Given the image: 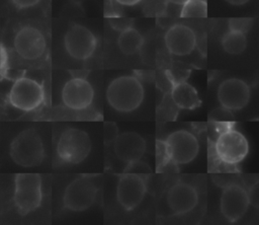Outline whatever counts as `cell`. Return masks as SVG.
<instances>
[{
    "label": "cell",
    "instance_id": "cell-1",
    "mask_svg": "<svg viewBox=\"0 0 259 225\" xmlns=\"http://www.w3.org/2000/svg\"><path fill=\"white\" fill-rule=\"evenodd\" d=\"M199 152L197 138L187 130H177L163 141H157L159 165H184L193 161Z\"/></svg>",
    "mask_w": 259,
    "mask_h": 225
},
{
    "label": "cell",
    "instance_id": "cell-2",
    "mask_svg": "<svg viewBox=\"0 0 259 225\" xmlns=\"http://www.w3.org/2000/svg\"><path fill=\"white\" fill-rule=\"evenodd\" d=\"M144 97V86L133 75H122L113 79L106 89L107 102L119 113L134 111L142 104Z\"/></svg>",
    "mask_w": 259,
    "mask_h": 225
},
{
    "label": "cell",
    "instance_id": "cell-3",
    "mask_svg": "<svg viewBox=\"0 0 259 225\" xmlns=\"http://www.w3.org/2000/svg\"><path fill=\"white\" fill-rule=\"evenodd\" d=\"M9 154L13 162L19 166H37L45 158L42 140L35 130L26 129L12 140Z\"/></svg>",
    "mask_w": 259,
    "mask_h": 225
},
{
    "label": "cell",
    "instance_id": "cell-4",
    "mask_svg": "<svg viewBox=\"0 0 259 225\" xmlns=\"http://www.w3.org/2000/svg\"><path fill=\"white\" fill-rule=\"evenodd\" d=\"M41 178L37 173H17L14 178L13 203L24 216L36 210L41 203Z\"/></svg>",
    "mask_w": 259,
    "mask_h": 225
},
{
    "label": "cell",
    "instance_id": "cell-5",
    "mask_svg": "<svg viewBox=\"0 0 259 225\" xmlns=\"http://www.w3.org/2000/svg\"><path fill=\"white\" fill-rule=\"evenodd\" d=\"M213 148L217 158L225 165H237L249 153L247 138L232 127H227L220 132Z\"/></svg>",
    "mask_w": 259,
    "mask_h": 225
},
{
    "label": "cell",
    "instance_id": "cell-6",
    "mask_svg": "<svg viewBox=\"0 0 259 225\" xmlns=\"http://www.w3.org/2000/svg\"><path fill=\"white\" fill-rule=\"evenodd\" d=\"M91 147L90 137L85 131L69 128L59 138L57 156L63 163L78 164L89 155Z\"/></svg>",
    "mask_w": 259,
    "mask_h": 225
},
{
    "label": "cell",
    "instance_id": "cell-7",
    "mask_svg": "<svg viewBox=\"0 0 259 225\" xmlns=\"http://www.w3.org/2000/svg\"><path fill=\"white\" fill-rule=\"evenodd\" d=\"M44 99L45 91L42 85L28 77L16 79L8 95L10 104L22 111H30L37 108Z\"/></svg>",
    "mask_w": 259,
    "mask_h": 225
},
{
    "label": "cell",
    "instance_id": "cell-8",
    "mask_svg": "<svg viewBox=\"0 0 259 225\" xmlns=\"http://www.w3.org/2000/svg\"><path fill=\"white\" fill-rule=\"evenodd\" d=\"M96 196L95 183L87 176H79L67 185L63 195V205L69 211L82 212L94 204Z\"/></svg>",
    "mask_w": 259,
    "mask_h": 225
},
{
    "label": "cell",
    "instance_id": "cell-9",
    "mask_svg": "<svg viewBox=\"0 0 259 225\" xmlns=\"http://www.w3.org/2000/svg\"><path fill=\"white\" fill-rule=\"evenodd\" d=\"M64 45L67 53L73 59L84 61L89 59L95 52L97 40L89 28L82 24L74 23L65 33Z\"/></svg>",
    "mask_w": 259,
    "mask_h": 225
},
{
    "label": "cell",
    "instance_id": "cell-10",
    "mask_svg": "<svg viewBox=\"0 0 259 225\" xmlns=\"http://www.w3.org/2000/svg\"><path fill=\"white\" fill-rule=\"evenodd\" d=\"M250 206L248 192L238 183H231L224 188L220 199V210L226 220L237 222L244 217Z\"/></svg>",
    "mask_w": 259,
    "mask_h": 225
},
{
    "label": "cell",
    "instance_id": "cell-11",
    "mask_svg": "<svg viewBox=\"0 0 259 225\" xmlns=\"http://www.w3.org/2000/svg\"><path fill=\"white\" fill-rule=\"evenodd\" d=\"M147 184L139 173L124 172L116 184V200L125 211L135 210L144 200Z\"/></svg>",
    "mask_w": 259,
    "mask_h": 225
},
{
    "label": "cell",
    "instance_id": "cell-12",
    "mask_svg": "<svg viewBox=\"0 0 259 225\" xmlns=\"http://www.w3.org/2000/svg\"><path fill=\"white\" fill-rule=\"evenodd\" d=\"M13 47L19 57L27 61H34L44 55L47 43L39 29L31 25H25L15 33Z\"/></svg>",
    "mask_w": 259,
    "mask_h": 225
},
{
    "label": "cell",
    "instance_id": "cell-13",
    "mask_svg": "<svg viewBox=\"0 0 259 225\" xmlns=\"http://www.w3.org/2000/svg\"><path fill=\"white\" fill-rule=\"evenodd\" d=\"M218 99L226 110H240L244 108L251 97L249 85L239 78H228L218 87Z\"/></svg>",
    "mask_w": 259,
    "mask_h": 225
},
{
    "label": "cell",
    "instance_id": "cell-14",
    "mask_svg": "<svg viewBox=\"0 0 259 225\" xmlns=\"http://www.w3.org/2000/svg\"><path fill=\"white\" fill-rule=\"evenodd\" d=\"M94 98L92 85L82 77H74L67 81L62 89V101L73 110L88 108Z\"/></svg>",
    "mask_w": 259,
    "mask_h": 225
},
{
    "label": "cell",
    "instance_id": "cell-15",
    "mask_svg": "<svg viewBox=\"0 0 259 225\" xmlns=\"http://www.w3.org/2000/svg\"><path fill=\"white\" fill-rule=\"evenodd\" d=\"M164 43L172 55L186 56L194 51L196 47V35L191 27L176 23L166 30Z\"/></svg>",
    "mask_w": 259,
    "mask_h": 225
},
{
    "label": "cell",
    "instance_id": "cell-16",
    "mask_svg": "<svg viewBox=\"0 0 259 225\" xmlns=\"http://www.w3.org/2000/svg\"><path fill=\"white\" fill-rule=\"evenodd\" d=\"M167 206L174 215L191 212L198 203L196 189L187 182H177L170 186L166 195Z\"/></svg>",
    "mask_w": 259,
    "mask_h": 225
},
{
    "label": "cell",
    "instance_id": "cell-17",
    "mask_svg": "<svg viewBox=\"0 0 259 225\" xmlns=\"http://www.w3.org/2000/svg\"><path fill=\"white\" fill-rule=\"evenodd\" d=\"M146 148L145 139L137 132L118 134L113 141L114 154L125 164L140 160L145 154Z\"/></svg>",
    "mask_w": 259,
    "mask_h": 225
},
{
    "label": "cell",
    "instance_id": "cell-18",
    "mask_svg": "<svg viewBox=\"0 0 259 225\" xmlns=\"http://www.w3.org/2000/svg\"><path fill=\"white\" fill-rule=\"evenodd\" d=\"M171 98L174 104L181 109H195L200 106L201 100L196 89L186 81L174 82L171 88Z\"/></svg>",
    "mask_w": 259,
    "mask_h": 225
},
{
    "label": "cell",
    "instance_id": "cell-19",
    "mask_svg": "<svg viewBox=\"0 0 259 225\" xmlns=\"http://www.w3.org/2000/svg\"><path fill=\"white\" fill-rule=\"evenodd\" d=\"M144 45V38L141 32L133 26L120 31L117 38V46L120 52L126 56H131L140 51Z\"/></svg>",
    "mask_w": 259,
    "mask_h": 225
},
{
    "label": "cell",
    "instance_id": "cell-20",
    "mask_svg": "<svg viewBox=\"0 0 259 225\" xmlns=\"http://www.w3.org/2000/svg\"><path fill=\"white\" fill-rule=\"evenodd\" d=\"M222 47L224 51L231 55L242 54L247 47L246 33L228 29L221 40Z\"/></svg>",
    "mask_w": 259,
    "mask_h": 225
},
{
    "label": "cell",
    "instance_id": "cell-21",
    "mask_svg": "<svg viewBox=\"0 0 259 225\" xmlns=\"http://www.w3.org/2000/svg\"><path fill=\"white\" fill-rule=\"evenodd\" d=\"M180 16L183 18H198L207 16V3L205 0H188L182 5Z\"/></svg>",
    "mask_w": 259,
    "mask_h": 225
},
{
    "label": "cell",
    "instance_id": "cell-22",
    "mask_svg": "<svg viewBox=\"0 0 259 225\" xmlns=\"http://www.w3.org/2000/svg\"><path fill=\"white\" fill-rule=\"evenodd\" d=\"M252 18L248 17H235L229 20V29L237 30L241 32H248L252 26Z\"/></svg>",
    "mask_w": 259,
    "mask_h": 225
},
{
    "label": "cell",
    "instance_id": "cell-23",
    "mask_svg": "<svg viewBox=\"0 0 259 225\" xmlns=\"http://www.w3.org/2000/svg\"><path fill=\"white\" fill-rule=\"evenodd\" d=\"M118 135V128L115 125V123L107 122L103 126V138L105 144L113 143L115 138Z\"/></svg>",
    "mask_w": 259,
    "mask_h": 225
},
{
    "label": "cell",
    "instance_id": "cell-24",
    "mask_svg": "<svg viewBox=\"0 0 259 225\" xmlns=\"http://www.w3.org/2000/svg\"><path fill=\"white\" fill-rule=\"evenodd\" d=\"M124 172H133V173L142 174V173L151 172V168L147 165V163L141 161V159H140V160L127 163L124 168Z\"/></svg>",
    "mask_w": 259,
    "mask_h": 225
},
{
    "label": "cell",
    "instance_id": "cell-25",
    "mask_svg": "<svg viewBox=\"0 0 259 225\" xmlns=\"http://www.w3.org/2000/svg\"><path fill=\"white\" fill-rule=\"evenodd\" d=\"M109 22L110 24L112 25L113 28L115 29H118V30H123L130 26H132V21L127 18H123V17H118V16H115V17H109Z\"/></svg>",
    "mask_w": 259,
    "mask_h": 225
},
{
    "label": "cell",
    "instance_id": "cell-26",
    "mask_svg": "<svg viewBox=\"0 0 259 225\" xmlns=\"http://www.w3.org/2000/svg\"><path fill=\"white\" fill-rule=\"evenodd\" d=\"M40 0H11V2L17 8H28L37 4Z\"/></svg>",
    "mask_w": 259,
    "mask_h": 225
},
{
    "label": "cell",
    "instance_id": "cell-27",
    "mask_svg": "<svg viewBox=\"0 0 259 225\" xmlns=\"http://www.w3.org/2000/svg\"><path fill=\"white\" fill-rule=\"evenodd\" d=\"M116 3L124 6H134L139 4L142 0H114Z\"/></svg>",
    "mask_w": 259,
    "mask_h": 225
},
{
    "label": "cell",
    "instance_id": "cell-28",
    "mask_svg": "<svg viewBox=\"0 0 259 225\" xmlns=\"http://www.w3.org/2000/svg\"><path fill=\"white\" fill-rule=\"evenodd\" d=\"M228 3H230L231 5H236V6H239V5H244L246 3H248L250 0H226Z\"/></svg>",
    "mask_w": 259,
    "mask_h": 225
},
{
    "label": "cell",
    "instance_id": "cell-29",
    "mask_svg": "<svg viewBox=\"0 0 259 225\" xmlns=\"http://www.w3.org/2000/svg\"><path fill=\"white\" fill-rule=\"evenodd\" d=\"M169 2H171V3H173V4H176V5H180V6H182V5H184L188 0H168Z\"/></svg>",
    "mask_w": 259,
    "mask_h": 225
},
{
    "label": "cell",
    "instance_id": "cell-30",
    "mask_svg": "<svg viewBox=\"0 0 259 225\" xmlns=\"http://www.w3.org/2000/svg\"><path fill=\"white\" fill-rule=\"evenodd\" d=\"M69 1H71L74 4H78L79 5V4H82L85 0H69Z\"/></svg>",
    "mask_w": 259,
    "mask_h": 225
}]
</instances>
